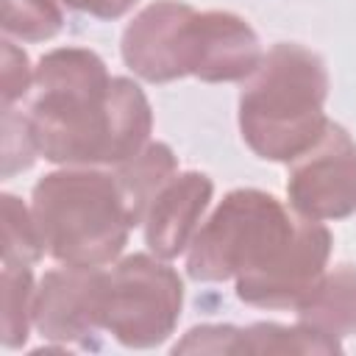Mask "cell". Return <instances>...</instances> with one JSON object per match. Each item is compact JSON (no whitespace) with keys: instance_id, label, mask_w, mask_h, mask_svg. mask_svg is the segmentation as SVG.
Returning a JSON list of instances; mask_svg holds the SVG:
<instances>
[{"instance_id":"9c48e42d","label":"cell","mask_w":356,"mask_h":356,"mask_svg":"<svg viewBox=\"0 0 356 356\" xmlns=\"http://www.w3.org/2000/svg\"><path fill=\"white\" fill-rule=\"evenodd\" d=\"M100 281L103 267H58L47 270L36 284L33 328L58 345H100Z\"/></svg>"},{"instance_id":"30bf717a","label":"cell","mask_w":356,"mask_h":356,"mask_svg":"<svg viewBox=\"0 0 356 356\" xmlns=\"http://www.w3.org/2000/svg\"><path fill=\"white\" fill-rule=\"evenodd\" d=\"M259 33L234 11H197L192 22L189 75L206 83L245 81L261 64Z\"/></svg>"},{"instance_id":"ba28073f","label":"cell","mask_w":356,"mask_h":356,"mask_svg":"<svg viewBox=\"0 0 356 356\" xmlns=\"http://www.w3.org/2000/svg\"><path fill=\"white\" fill-rule=\"evenodd\" d=\"M195 14L184 0H156L145 6L122 31L120 53L125 67L147 83L186 78Z\"/></svg>"},{"instance_id":"52a82bcc","label":"cell","mask_w":356,"mask_h":356,"mask_svg":"<svg viewBox=\"0 0 356 356\" xmlns=\"http://www.w3.org/2000/svg\"><path fill=\"white\" fill-rule=\"evenodd\" d=\"M289 209L309 220H345L356 214V142L331 122L323 136L298 159L286 175Z\"/></svg>"},{"instance_id":"ffe728a7","label":"cell","mask_w":356,"mask_h":356,"mask_svg":"<svg viewBox=\"0 0 356 356\" xmlns=\"http://www.w3.org/2000/svg\"><path fill=\"white\" fill-rule=\"evenodd\" d=\"M64 3L72 11H81L97 19H117L136 6V0H64Z\"/></svg>"},{"instance_id":"8992f818","label":"cell","mask_w":356,"mask_h":356,"mask_svg":"<svg viewBox=\"0 0 356 356\" xmlns=\"http://www.w3.org/2000/svg\"><path fill=\"white\" fill-rule=\"evenodd\" d=\"M334 236L320 220L298 214L281 250L259 270L234 278L236 298L256 309H300L320 286Z\"/></svg>"},{"instance_id":"5b68a950","label":"cell","mask_w":356,"mask_h":356,"mask_svg":"<svg viewBox=\"0 0 356 356\" xmlns=\"http://www.w3.org/2000/svg\"><path fill=\"white\" fill-rule=\"evenodd\" d=\"M184 309V281L156 253H131L103 270L100 325L122 348H156L170 339Z\"/></svg>"},{"instance_id":"5bb4252c","label":"cell","mask_w":356,"mask_h":356,"mask_svg":"<svg viewBox=\"0 0 356 356\" xmlns=\"http://www.w3.org/2000/svg\"><path fill=\"white\" fill-rule=\"evenodd\" d=\"M234 353H342V342L303 323H250L236 325Z\"/></svg>"},{"instance_id":"2e32d148","label":"cell","mask_w":356,"mask_h":356,"mask_svg":"<svg viewBox=\"0 0 356 356\" xmlns=\"http://www.w3.org/2000/svg\"><path fill=\"white\" fill-rule=\"evenodd\" d=\"M3 261L8 264H36L44 256V242L33 211L11 192H3Z\"/></svg>"},{"instance_id":"d6986e66","label":"cell","mask_w":356,"mask_h":356,"mask_svg":"<svg viewBox=\"0 0 356 356\" xmlns=\"http://www.w3.org/2000/svg\"><path fill=\"white\" fill-rule=\"evenodd\" d=\"M33 70L31 58L22 47H17L11 39L3 42V108H11L17 100H22L33 89Z\"/></svg>"},{"instance_id":"3957f363","label":"cell","mask_w":356,"mask_h":356,"mask_svg":"<svg viewBox=\"0 0 356 356\" xmlns=\"http://www.w3.org/2000/svg\"><path fill=\"white\" fill-rule=\"evenodd\" d=\"M31 211L44 253L70 267L111 264L134 228L114 172L92 167H64L39 178Z\"/></svg>"},{"instance_id":"7c38bea8","label":"cell","mask_w":356,"mask_h":356,"mask_svg":"<svg viewBox=\"0 0 356 356\" xmlns=\"http://www.w3.org/2000/svg\"><path fill=\"white\" fill-rule=\"evenodd\" d=\"M295 314L298 323L334 339L356 334V267L337 264L331 273L325 270L320 286Z\"/></svg>"},{"instance_id":"8fae6325","label":"cell","mask_w":356,"mask_h":356,"mask_svg":"<svg viewBox=\"0 0 356 356\" xmlns=\"http://www.w3.org/2000/svg\"><path fill=\"white\" fill-rule=\"evenodd\" d=\"M211 195H214V184L206 172L197 170L175 172L159 189L142 220L145 245L150 248V253L167 261L181 256L195 239L200 220L211 203Z\"/></svg>"},{"instance_id":"7a4b0ae2","label":"cell","mask_w":356,"mask_h":356,"mask_svg":"<svg viewBox=\"0 0 356 356\" xmlns=\"http://www.w3.org/2000/svg\"><path fill=\"white\" fill-rule=\"evenodd\" d=\"M325 61L295 42L273 44L239 92L242 142L264 161L289 164L325 131Z\"/></svg>"},{"instance_id":"6da1fadb","label":"cell","mask_w":356,"mask_h":356,"mask_svg":"<svg viewBox=\"0 0 356 356\" xmlns=\"http://www.w3.org/2000/svg\"><path fill=\"white\" fill-rule=\"evenodd\" d=\"M28 122L39 156L61 167H117L150 142L153 108L142 86L108 75L86 47H58L33 70Z\"/></svg>"},{"instance_id":"4fadbf2b","label":"cell","mask_w":356,"mask_h":356,"mask_svg":"<svg viewBox=\"0 0 356 356\" xmlns=\"http://www.w3.org/2000/svg\"><path fill=\"white\" fill-rule=\"evenodd\" d=\"M178 172V159L170 145L164 142H147L139 153H134L128 161L117 164L114 178L120 184L122 200L128 206L131 225H142L147 206L159 195V189Z\"/></svg>"},{"instance_id":"277c9868","label":"cell","mask_w":356,"mask_h":356,"mask_svg":"<svg viewBox=\"0 0 356 356\" xmlns=\"http://www.w3.org/2000/svg\"><path fill=\"white\" fill-rule=\"evenodd\" d=\"M298 222L275 195L264 189L228 192L186 248V275L197 284H220L264 267Z\"/></svg>"},{"instance_id":"e0dca14e","label":"cell","mask_w":356,"mask_h":356,"mask_svg":"<svg viewBox=\"0 0 356 356\" xmlns=\"http://www.w3.org/2000/svg\"><path fill=\"white\" fill-rule=\"evenodd\" d=\"M64 28L58 0H3V33L22 42L53 39Z\"/></svg>"},{"instance_id":"9a60e30c","label":"cell","mask_w":356,"mask_h":356,"mask_svg":"<svg viewBox=\"0 0 356 356\" xmlns=\"http://www.w3.org/2000/svg\"><path fill=\"white\" fill-rule=\"evenodd\" d=\"M33 298H36V284H33L31 267L3 261L0 339L8 350H17L28 342V334H31V325H33Z\"/></svg>"},{"instance_id":"ac0fdd59","label":"cell","mask_w":356,"mask_h":356,"mask_svg":"<svg viewBox=\"0 0 356 356\" xmlns=\"http://www.w3.org/2000/svg\"><path fill=\"white\" fill-rule=\"evenodd\" d=\"M36 156L39 150L33 142L28 114L14 111V106L3 108V178L28 170L36 161Z\"/></svg>"}]
</instances>
